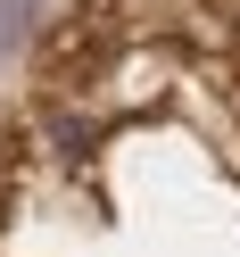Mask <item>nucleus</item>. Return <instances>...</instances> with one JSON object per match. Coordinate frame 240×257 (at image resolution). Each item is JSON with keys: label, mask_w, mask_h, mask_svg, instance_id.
<instances>
[{"label": "nucleus", "mask_w": 240, "mask_h": 257, "mask_svg": "<svg viewBox=\"0 0 240 257\" xmlns=\"http://www.w3.org/2000/svg\"><path fill=\"white\" fill-rule=\"evenodd\" d=\"M25 42V0H0V50H17Z\"/></svg>", "instance_id": "obj_1"}]
</instances>
